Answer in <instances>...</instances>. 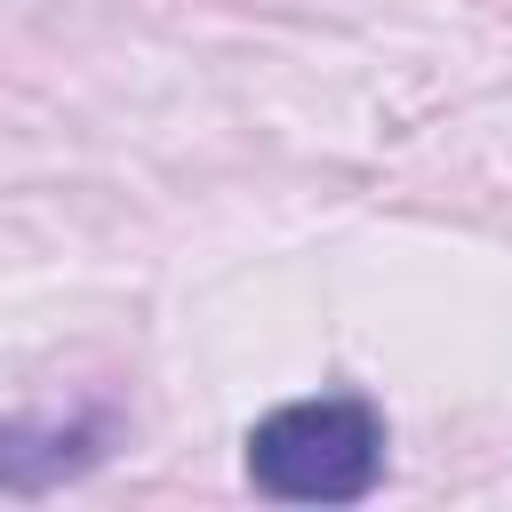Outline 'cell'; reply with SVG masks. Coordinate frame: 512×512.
<instances>
[{
  "label": "cell",
  "instance_id": "cell-1",
  "mask_svg": "<svg viewBox=\"0 0 512 512\" xmlns=\"http://www.w3.org/2000/svg\"><path fill=\"white\" fill-rule=\"evenodd\" d=\"M248 480L272 504H360L384 480V416L352 392L288 400L248 432Z\"/></svg>",
  "mask_w": 512,
  "mask_h": 512
},
{
  "label": "cell",
  "instance_id": "cell-2",
  "mask_svg": "<svg viewBox=\"0 0 512 512\" xmlns=\"http://www.w3.org/2000/svg\"><path fill=\"white\" fill-rule=\"evenodd\" d=\"M96 456H104V432H96V424H40V416H8V424H0V488H8V496L64 488V480H80Z\"/></svg>",
  "mask_w": 512,
  "mask_h": 512
}]
</instances>
